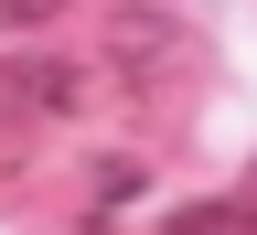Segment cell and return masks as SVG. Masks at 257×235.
I'll return each mask as SVG.
<instances>
[{
    "mask_svg": "<svg viewBox=\"0 0 257 235\" xmlns=\"http://www.w3.org/2000/svg\"><path fill=\"white\" fill-rule=\"evenodd\" d=\"M0 107H11V118H54V107H75V64H54V54H11V64H0Z\"/></svg>",
    "mask_w": 257,
    "mask_h": 235,
    "instance_id": "cell-1",
    "label": "cell"
},
{
    "mask_svg": "<svg viewBox=\"0 0 257 235\" xmlns=\"http://www.w3.org/2000/svg\"><path fill=\"white\" fill-rule=\"evenodd\" d=\"M161 235H257V192H236V203H182V214H161Z\"/></svg>",
    "mask_w": 257,
    "mask_h": 235,
    "instance_id": "cell-2",
    "label": "cell"
},
{
    "mask_svg": "<svg viewBox=\"0 0 257 235\" xmlns=\"http://www.w3.org/2000/svg\"><path fill=\"white\" fill-rule=\"evenodd\" d=\"M43 11H64V0H0V22H43Z\"/></svg>",
    "mask_w": 257,
    "mask_h": 235,
    "instance_id": "cell-3",
    "label": "cell"
}]
</instances>
